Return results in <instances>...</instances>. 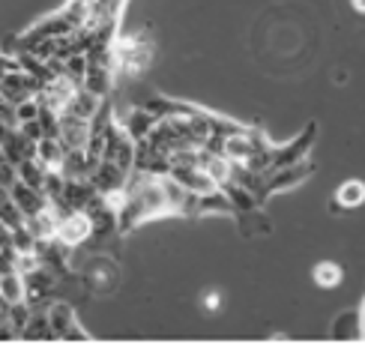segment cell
<instances>
[{
    "label": "cell",
    "instance_id": "6da1fadb",
    "mask_svg": "<svg viewBox=\"0 0 365 344\" xmlns=\"http://www.w3.org/2000/svg\"><path fill=\"white\" fill-rule=\"evenodd\" d=\"M75 269H78V278H81V284H84V291L96 293V296H108V293L117 291L120 269H117V264H114L105 251L84 254V258L75 264Z\"/></svg>",
    "mask_w": 365,
    "mask_h": 344
},
{
    "label": "cell",
    "instance_id": "7a4b0ae2",
    "mask_svg": "<svg viewBox=\"0 0 365 344\" xmlns=\"http://www.w3.org/2000/svg\"><path fill=\"white\" fill-rule=\"evenodd\" d=\"M114 57H117V72H123L126 78H141L150 69V63H153V42L144 36H117Z\"/></svg>",
    "mask_w": 365,
    "mask_h": 344
},
{
    "label": "cell",
    "instance_id": "3957f363",
    "mask_svg": "<svg viewBox=\"0 0 365 344\" xmlns=\"http://www.w3.org/2000/svg\"><path fill=\"white\" fill-rule=\"evenodd\" d=\"M90 234H93V221L84 209H69V213L57 216V243H63L66 249H84Z\"/></svg>",
    "mask_w": 365,
    "mask_h": 344
},
{
    "label": "cell",
    "instance_id": "277c9868",
    "mask_svg": "<svg viewBox=\"0 0 365 344\" xmlns=\"http://www.w3.org/2000/svg\"><path fill=\"white\" fill-rule=\"evenodd\" d=\"M57 273L54 269H48L45 264H39L34 273H27L24 276V303L30 308H36V306H48L54 293H57Z\"/></svg>",
    "mask_w": 365,
    "mask_h": 344
},
{
    "label": "cell",
    "instance_id": "5b68a950",
    "mask_svg": "<svg viewBox=\"0 0 365 344\" xmlns=\"http://www.w3.org/2000/svg\"><path fill=\"white\" fill-rule=\"evenodd\" d=\"M314 132H317V126L309 123L306 132H302L299 138L287 141V144H272V150H269V171H276V168H284V165H294V162L306 159V153H309L312 144H314Z\"/></svg>",
    "mask_w": 365,
    "mask_h": 344
},
{
    "label": "cell",
    "instance_id": "8992f818",
    "mask_svg": "<svg viewBox=\"0 0 365 344\" xmlns=\"http://www.w3.org/2000/svg\"><path fill=\"white\" fill-rule=\"evenodd\" d=\"M78 81L75 78H69L66 72H60V75H54V78H48L42 87H39V102L45 105V108H51V111H57V114H63V108L69 105V99L78 93Z\"/></svg>",
    "mask_w": 365,
    "mask_h": 344
},
{
    "label": "cell",
    "instance_id": "52a82bcc",
    "mask_svg": "<svg viewBox=\"0 0 365 344\" xmlns=\"http://www.w3.org/2000/svg\"><path fill=\"white\" fill-rule=\"evenodd\" d=\"M314 174V165L309 159L302 162H294V165H284V168H276V171H267V183H264V198H269L272 192H282V189H291V186H299L306 177Z\"/></svg>",
    "mask_w": 365,
    "mask_h": 344
},
{
    "label": "cell",
    "instance_id": "ba28073f",
    "mask_svg": "<svg viewBox=\"0 0 365 344\" xmlns=\"http://www.w3.org/2000/svg\"><path fill=\"white\" fill-rule=\"evenodd\" d=\"M257 138H261V132H252V129H237L231 135H225L222 138V156L227 162H234V165H242L252 153H255V144Z\"/></svg>",
    "mask_w": 365,
    "mask_h": 344
},
{
    "label": "cell",
    "instance_id": "9c48e42d",
    "mask_svg": "<svg viewBox=\"0 0 365 344\" xmlns=\"http://www.w3.org/2000/svg\"><path fill=\"white\" fill-rule=\"evenodd\" d=\"M126 171H120L117 165H111L108 159H99L93 165V171L87 174V179L96 186L99 194H108V192H117V189H126Z\"/></svg>",
    "mask_w": 365,
    "mask_h": 344
},
{
    "label": "cell",
    "instance_id": "30bf717a",
    "mask_svg": "<svg viewBox=\"0 0 365 344\" xmlns=\"http://www.w3.org/2000/svg\"><path fill=\"white\" fill-rule=\"evenodd\" d=\"M9 198L19 204V209H21L24 216H34V213H39L42 207H48V198H45L39 189L27 186L24 179H19V177H15V179H12V186H9Z\"/></svg>",
    "mask_w": 365,
    "mask_h": 344
},
{
    "label": "cell",
    "instance_id": "8fae6325",
    "mask_svg": "<svg viewBox=\"0 0 365 344\" xmlns=\"http://www.w3.org/2000/svg\"><path fill=\"white\" fill-rule=\"evenodd\" d=\"M87 135H90V120H78V117L60 114L57 138H60V144H63V150L84 147V144H87Z\"/></svg>",
    "mask_w": 365,
    "mask_h": 344
},
{
    "label": "cell",
    "instance_id": "7c38bea8",
    "mask_svg": "<svg viewBox=\"0 0 365 344\" xmlns=\"http://www.w3.org/2000/svg\"><path fill=\"white\" fill-rule=\"evenodd\" d=\"M81 87L87 93H93L99 99H108L111 87H114V69L111 66H99V63H90L84 78H81Z\"/></svg>",
    "mask_w": 365,
    "mask_h": 344
},
{
    "label": "cell",
    "instance_id": "4fadbf2b",
    "mask_svg": "<svg viewBox=\"0 0 365 344\" xmlns=\"http://www.w3.org/2000/svg\"><path fill=\"white\" fill-rule=\"evenodd\" d=\"M0 153H4L15 168L24 162V159H30V156H36V144L34 141H27L24 135L19 132V126L15 129H9V135L4 138V144H0Z\"/></svg>",
    "mask_w": 365,
    "mask_h": 344
},
{
    "label": "cell",
    "instance_id": "5bb4252c",
    "mask_svg": "<svg viewBox=\"0 0 365 344\" xmlns=\"http://www.w3.org/2000/svg\"><path fill=\"white\" fill-rule=\"evenodd\" d=\"M219 189L225 192V198L231 201V207L237 209V213H257V207H261V201H257V194H252L246 186H240L237 179H225V183H219Z\"/></svg>",
    "mask_w": 365,
    "mask_h": 344
},
{
    "label": "cell",
    "instance_id": "9a60e30c",
    "mask_svg": "<svg viewBox=\"0 0 365 344\" xmlns=\"http://www.w3.org/2000/svg\"><path fill=\"white\" fill-rule=\"evenodd\" d=\"M197 168L207 171L216 183H225V179H231V174H234V162H227L222 153H212L207 147H197Z\"/></svg>",
    "mask_w": 365,
    "mask_h": 344
},
{
    "label": "cell",
    "instance_id": "2e32d148",
    "mask_svg": "<svg viewBox=\"0 0 365 344\" xmlns=\"http://www.w3.org/2000/svg\"><path fill=\"white\" fill-rule=\"evenodd\" d=\"M24 224H27V231L34 234L36 243H45V239H54V236H57V213L51 209V204L42 207L39 213L27 216Z\"/></svg>",
    "mask_w": 365,
    "mask_h": 344
},
{
    "label": "cell",
    "instance_id": "e0dca14e",
    "mask_svg": "<svg viewBox=\"0 0 365 344\" xmlns=\"http://www.w3.org/2000/svg\"><path fill=\"white\" fill-rule=\"evenodd\" d=\"M45 308H48V306L30 308V318H27L24 329L19 333V338H24V341H54L51 326H48V311H45Z\"/></svg>",
    "mask_w": 365,
    "mask_h": 344
},
{
    "label": "cell",
    "instance_id": "ac0fdd59",
    "mask_svg": "<svg viewBox=\"0 0 365 344\" xmlns=\"http://www.w3.org/2000/svg\"><path fill=\"white\" fill-rule=\"evenodd\" d=\"M45 311H48V326H51V335H54V341H60V335H63L66 329H69V323L75 320V308H72L69 299H60V296H54Z\"/></svg>",
    "mask_w": 365,
    "mask_h": 344
},
{
    "label": "cell",
    "instance_id": "d6986e66",
    "mask_svg": "<svg viewBox=\"0 0 365 344\" xmlns=\"http://www.w3.org/2000/svg\"><path fill=\"white\" fill-rule=\"evenodd\" d=\"M365 204V183L362 179H344L336 189V198H332V213L339 209H356Z\"/></svg>",
    "mask_w": 365,
    "mask_h": 344
},
{
    "label": "cell",
    "instance_id": "ffe728a7",
    "mask_svg": "<svg viewBox=\"0 0 365 344\" xmlns=\"http://www.w3.org/2000/svg\"><path fill=\"white\" fill-rule=\"evenodd\" d=\"M120 126H123L129 138H132L135 144H138V141H144L147 135H150V129L156 126V117L150 114L147 108H135V111H129V114H126V120H123Z\"/></svg>",
    "mask_w": 365,
    "mask_h": 344
},
{
    "label": "cell",
    "instance_id": "44dd1931",
    "mask_svg": "<svg viewBox=\"0 0 365 344\" xmlns=\"http://www.w3.org/2000/svg\"><path fill=\"white\" fill-rule=\"evenodd\" d=\"M102 102H105V99H99V96H93V93H87L84 87H78V93L69 99V105L63 108V114L78 117V120H93V114L99 111Z\"/></svg>",
    "mask_w": 365,
    "mask_h": 344
},
{
    "label": "cell",
    "instance_id": "7402d4cb",
    "mask_svg": "<svg viewBox=\"0 0 365 344\" xmlns=\"http://www.w3.org/2000/svg\"><path fill=\"white\" fill-rule=\"evenodd\" d=\"M60 174L69 177V179H78L90 174V162L84 147H75V150H63V162H60Z\"/></svg>",
    "mask_w": 365,
    "mask_h": 344
},
{
    "label": "cell",
    "instance_id": "603a6c76",
    "mask_svg": "<svg viewBox=\"0 0 365 344\" xmlns=\"http://www.w3.org/2000/svg\"><path fill=\"white\" fill-rule=\"evenodd\" d=\"M312 278H314L317 288L332 291V288H339V284H341V278H344V269H341L336 261H321V264L314 266Z\"/></svg>",
    "mask_w": 365,
    "mask_h": 344
},
{
    "label": "cell",
    "instance_id": "cb8c5ba5",
    "mask_svg": "<svg viewBox=\"0 0 365 344\" xmlns=\"http://www.w3.org/2000/svg\"><path fill=\"white\" fill-rule=\"evenodd\" d=\"M332 338H362V323H359V311H344L332 323Z\"/></svg>",
    "mask_w": 365,
    "mask_h": 344
},
{
    "label": "cell",
    "instance_id": "d4e9b609",
    "mask_svg": "<svg viewBox=\"0 0 365 344\" xmlns=\"http://www.w3.org/2000/svg\"><path fill=\"white\" fill-rule=\"evenodd\" d=\"M0 296L4 303H21L24 299V276L21 273H0Z\"/></svg>",
    "mask_w": 365,
    "mask_h": 344
},
{
    "label": "cell",
    "instance_id": "484cf974",
    "mask_svg": "<svg viewBox=\"0 0 365 344\" xmlns=\"http://www.w3.org/2000/svg\"><path fill=\"white\" fill-rule=\"evenodd\" d=\"M87 66H90V60H87V54H84V51H75V54H69V57L63 60V72L69 75V78L78 81V84H81V78H84Z\"/></svg>",
    "mask_w": 365,
    "mask_h": 344
},
{
    "label": "cell",
    "instance_id": "4316f807",
    "mask_svg": "<svg viewBox=\"0 0 365 344\" xmlns=\"http://www.w3.org/2000/svg\"><path fill=\"white\" fill-rule=\"evenodd\" d=\"M12 249L15 251H34L36 249V239H34V234L27 231V224L12 228Z\"/></svg>",
    "mask_w": 365,
    "mask_h": 344
},
{
    "label": "cell",
    "instance_id": "83f0119b",
    "mask_svg": "<svg viewBox=\"0 0 365 344\" xmlns=\"http://www.w3.org/2000/svg\"><path fill=\"white\" fill-rule=\"evenodd\" d=\"M39 96H27V99H21L19 105H15V120L19 123H24V120H36V114H39Z\"/></svg>",
    "mask_w": 365,
    "mask_h": 344
},
{
    "label": "cell",
    "instance_id": "f1b7e54d",
    "mask_svg": "<svg viewBox=\"0 0 365 344\" xmlns=\"http://www.w3.org/2000/svg\"><path fill=\"white\" fill-rule=\"evenodd\" d=\"M19 132L24 135L27 141H39V138H45V132H42V126H39V120H24V123H19Z\"/></svg>",
    "mask_w": 365,
    "mask_h": 344
},
{
    "label": "cell",
    "instance_id": "f546056e",
    "mask_svg": "<svg viewBox=\"0 0 365 344\" xmlns=\"http://www.w3.org/2000/svg\"><path fill=\"white\" fill-rule=\"evenodd\" d=\"M15 177H19V174H15V165H12L4 153H0V186H6V189H9Z\"/></svg>",
    "mask_w": 365,
    "mask_h": 344
},
{
    "label": "cell",
    "instance_id": "4dcf8cb0",
    "mask_svg": "<svg viewBox=\"0 0 365 344\" xmlns=\"http://www.w3.org/2000/svg\"><path fill=\"white\" fill-rule=\"evenodd\" d=\"M60 341H90V333H84V329H81V323H78V320H72V323H69V329H66V333L60 335Z\"/></svg>",
    "mask_w": 365,
    "mask_h": 344
},
{
    "label": "cell",
    "instance_id": "1f68e13d",
    "mask_svg": "<svg viewBox=\"0 0 365 344\" xmlns=\"http://www.w3.org/2000/svg\"><path fill=\"white\" fill-rule=\"evenodd\" d=\"M204 308H207V311H219V308H222V293H219V291H210V293L204 296Z\"/></svg>",
    "mask_w": 365,
    "mask_h": 344
},
{
    "label": "cell",
    "instance_id": "d6a6232c",
    "mask_svg": "<svg viewBox=\"0 0 365 344\" xmlns=\"http://www.w3.org/2000/svg\"><path fill=\"white\" fill-rule=\"evenodd\" d=\"M4 246H12V231L6 228L4 221H0V249H4Z\"/></svg>",
    "mask_w": 365,
    "mask_h": 344
},
{
    "label": "cell",
    "instance_id": "836d02e7",
    "mask_svg": "<svg viewBox=\"0 0 365 344\" xmlns=\"http://www.w3.org/2000/svg\"><path fill=\"white\" fill-rule=\"evenodd\" d=\"M351 6H354V12L365 15V0H351Z\"/></svg>",
    "mask_w": 365,
    "mask_h": 344
},
{
    "label": "cell",
    "instance_id": "e575fe53",
    "mask_svg": "<svg viewBox=\"0 0 365 344\" xmlns=\"http://www.w3.org/2000/svg\"><path fill=\"white\" fill-rule=\"evenodd\" d=\"M9 129H12V126H6V123H4V120H0V144H4V138H6V135H9Z\"/></svg>",
    "mask_w": 365,
    "mask_h": 344
},
{
    "label": "cell",
    "instance_id": "d590c367",
    "mask_svg": "<svg viewBox=\"0 0 365 344\" xmlns=\"http://www.w3.org/2000/svg\"><path fill=\"white\" fill-rule=\"evenodd\" d=\"M359 323H362V338H365V299H362V308H359Z\"/></svg>",
    "mask_w": 365,
    "mask_h": 344
},
{
    "label": "cell",
    "instance_id": "8d00e7d4",
    "mask_svg": "<svg viewBox=\"0 0 365 344\" xmlns=\"http://www.w3.org/2000/svg\"><path fill=\"white\" fill-rule=\"evenodd\" d=\"M87 4H93V0H87Z\"/></svg>",
    "mask_w": 365,
    "mask_h": 344
}]
</instances>
